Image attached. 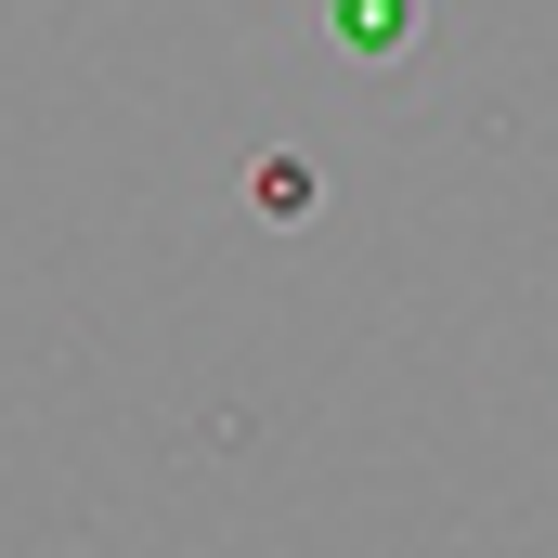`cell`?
<instances>
[{
  "instance_id": "1",
  "label": "cell",
  "mask_w": 558,
  "mask_h": 558,
  "mask_svg": "<svg viewBox=\"0 0 558 558\" xmlns=\"http://www.w3.org/2000/svg\"><path fill=\"white\" fill-rule=\"evenodd\" d=\"M325 26H338V52H364V65H390V52L416 39V0H325Z\"/></svg>"
},
{
  "instance_id": "2",
  "label": "cell",
  "mask_w": 558,
  "mask_h": 558,
  "mask_svg": "<svg viewBox=\"0 0 558 558\" xmlns=\"http://www.w3.org/2000/svg\"><path fill=\"white\" fill-rule=\"evenodd\" d=\"M260 208H274V221H299V208H312V169H299V156H274V169H260Z\"/></svg>"
}]
</instances>
